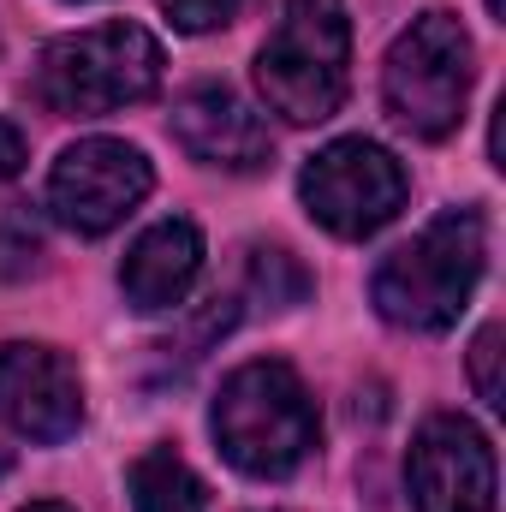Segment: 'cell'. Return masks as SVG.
Listing matches in <instances>:
<instances>
[{
    "instance_id": "obj_15",
    "label": "cell",
    "mask_w": 506,
    "mask_h": 512,
    "mask_svg": "<svg viewBox=\"0 0 506 512\" xmlns=\"http://www.w3.org/2000/svg\"><path fill=\"white\" fill-rule=\"evenodd\" d=\"M495 364H501V328H483V334L471 340V382H477V399H483L489 411H501V405H506Z\"/></svg>"
},
{
    "instance_id": "obj_11",
    "label": "cell",
    "mask_w": 506,
    "mask_h": 512,
    "mask_svg": "<svg viewBox=\"0 0 506 512\" xmlns=\"http://www.w3.org/2000/svg\"><path fill=\"white\" fill-rule=\"evenodd\" d=\"M197 274H203V233L173 215V221H155L149 233H137V245L120 262V292L131 310L155 316V310L185 304Z\"/></svg>"
},
{
    "instance_id": "obj_19",
    "label": "cell",
    "mask_w": 506,
    "mask_h": 512,
    "mask_svg": "<svg viewBox=\"0 0 506 512\" xmlns=\"http://www.w3.org/2000/svg\"><path fill=\"white\" fill-rule=\"evenodd\" d=\"M0 477H6V453H0Z\"/></svg>"
},
{
    "instance_id": "obj_1",
    "label": "cell",
    "mask_w": 506,
    "mask_h": 512,
    "mask_svg": "<svg viewBox=\"0 0 506 512\" xmlns=\"http://www.w3.org/2000/svg\"><path fill=\"white\" fill-rule=\"evenodd\" d=\"M209 429H215V447L227 453V465L245 477H262V483L292 477L322 441V417H316L310 387L280 358L239 364L215 393Z\"/></svg>"
},
{
    "instance_id": "obj_16",
    "label": "cell",
    "mask_w": 506,
    "mask_h": 512,
    "mask_svg": "<svg viewBox=\"0 0 506 512\" xmlns=\"http://www.w3.org/2000/svg\"><path fill=\"white\" fill-rule=\"evenodd\" d=\"M30 161V143H24V131L12 126V120H0V185L6 179H18V167Z\"/></svg>"
},
{
    "instance_id": "obj_12",
    "label": "cell",
    "mask_w": 506,
    "mask_h": 512,
    "mask_svg": "<svg viewBox=\"0 0 506 512\" xmlns=\"http://www.w3.org/2000/svg\"><path fill=\"white\" fill-rule=\"evenodd\" d=\"M131 512H203V483L173 447H149L131 465Z\"/></svg>"
},
{
    "instance_id": "obj_18",
    "label": "cell",
    "mask_w": 506,
    "mask_h": 512,
    "mask_svg": "<svg viewBox=\"0 0 506 512\" xmlns=\"http://www.w3.org/2000/svg\"><path fill=\"white\" fill-rule=\"evenodd\" d=\"M489 12H501V0H489Z\"/></svg>"
},
{
    "instance_id": "obj_6",
    "label": "cell",
    "mask_w": 506,
    "mask_h": 512,
    "mask_svg": "<svg viewBox=\"0 0 506 512\" xmlns=\"http://www.w3.org/2000/svg\"><path fill=\"white\" fill-rule=\"evenodd\" d=\"M298 197H304L310 221L328 227L334 239H376L387 221H399L411 179L393 161V149H381L370 137H334L328 149H316L304 161Z\"/></svg>"
},
{
    "instance_id": "obj_4",
    "label": "cell",
    "mask_w": 506,
    "mask_h": 512,
    "mask_svg": "<svg viewBox=\"0 0 506 512\" xmlns=\"http://www.w3.org/2000/svg\"><path fill=\"white\" fill-rule=\"evenodd\" d=\"M352 84V18L346 0H286L280 24L256 54V90L286 126H322L340 114Z\"/></svg>"
},
{
    "instance_id": "obj_5",
    "label": "cell",
    "mask_w": 506,
    "mask_h": 512,
    "mask_svg": "<svg viewBox=\"0 0 506 512\" xmlns=\"http://www.w3.org/2000/svg\"><path fill=\"white\" fill-rule=\"evenodd\" d=\"M471 78H477V48L465 24L453 12H417L381 60V102L399 131L441 143L465 120Z\"/></svg>"
},
{
    "instance_id": "obj_8",
    "label": "cell",
    "mask_w": 506,
    "mask_h": 512,
    "mask_svg": "<svg viewBox=\"0 0 506 512\" xmlns=\"http://www.w3.org/2000/svg\"><path fill=\"white\" fill-rule=\"evenodd\" d=\"M405 483L417 512H495V495H501L495 447L471 417L435 411L411 441Z\"/></svg>"
},
{
    "instance_id": "obj_3",
    "label": "cell",
    "mask_w": 506,
    "mask_h": 512,
    "mask_svg": "<svg viewBox=\"0 0 506 512\" xmlns=\"http://www.w3.org/2000/svg\"><path fill=\"white\" fill-rule=\"evenodd\" d=\"M161 42L143 24H90L72 36H54L30 72V96L60 120H102L131 102H149L161 90Z\"/></svg>"
},
{
    "instance_id": "obj_10",
    "label": "cell",
    "mask_w": 506,
    "mask_h": 512,
    "mask_svg": "<svg viewBox=\"0 0 506 512\" xmlns=\"http://www.w3.org/2000/svg\"><path fill=\"white\" fill-rule=\"evenodd\" d=\"M167 131H173V143H179L191 161L227 167V173H256V167H268V155H274L268 120L256 114L245 96H233L227 84H197V90H185V96L173 102Z\"/></svg>"
},
{
    "instance_id": "obj_13",
    "label": "cell",
    "mask_w": 506,
    "mask_h": 512,
    "mask_svg": "<svg viewBox=\"0 0 506 512\" xmlns=\"http://www.w3.org/2000/svg\"><path fill=\"white\" fill-rule=\"evenodd\" d=\"M251 286L268 298V310H286V304H298V298L310 292L304 268L286 251H251Z\"/></svg>"
},
{
    "instance_id": "obj_9",
    "label": "cell",
    "mask_w": 506,
    "mask_h": 512,
    "mask_svg": "<svg viewBox=\"0 0 506 512\" xmlns=\"http://www.w3.org/2000/svg\"><path fill=\"white\" fill-rule=\"evenodd\" d=\"M0 423L24 441L60 447L84 423V382L78 364L54 346L36 340H6L0 346Z\"/></svg>"
},
{
    "instance_id": "obj_2",
    "label": "cell",
    "mask_w": 506,
    "mask_h": 512,
    "mask_svg": "<svg viewBox=\"0 0 506 512\" xmlns=\"http://www.w3.org/2000/svg\"><path fill=\"white\" fill-rule=\"evenodd\" d=\"M483 262H489V227L477 209H447L435 215L411 245H399L393 256H381L376 280H370V298L393 328H411V334H447L477 280H483Z\"/></svg>"
},
{
    "instance_id": "obj_17",
    "label": "cell",
    "mask_w": 506,
    "mask_h": 512,
    "mask_svg": "<svg viewBox=\"0 0 506 512\" xmlns=\"http://www.w3.org/2000/svg\"><path fill=\"white\" fill-rule=\"evenodd\" d=\"M18 512H72L66 501H30V507H18Z\"/></svg>"
},
{
    "instance_id": "obj_7",
    "label": "cell",
    "mask_w": 506,
    "mask_h": 512,
    "mask_svg": "<svg viewBox=\"0 0 506 512\" xmlns=\"http://www.w3.org/2000/svg\"><path fill=\"white\" fill-rule=\"evenodd\" d=\"M155 167L137 143L120 137H84L72 143L54 173H48V209L60 227H72L78 239H102L126 221L131 209L149 197Z\"/></svg>"
},
{
    "instance_id": "obj_14",
    "label": "cell",
    "mask_w": 506,
    "mask_h": 512,
    "mask_svg": "<svg viewBox=\"0 0 506 512\" xmlns=\"http://www.w3.org/2000/svg\"><path fill=\"white\" fill-rule=\"evenodd\" d=\"M161 12L173 18V30L185 36H203V30H221L245 12V0H161Z\"/></svg>"
}]
</instances>
